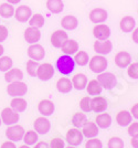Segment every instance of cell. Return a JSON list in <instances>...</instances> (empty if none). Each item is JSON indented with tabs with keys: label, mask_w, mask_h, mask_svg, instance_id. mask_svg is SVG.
<instances>
[{
	"label": "cell",
	"mask_w": 138,
	"mask_h": 148,
	"mask_svg": "<svg viewBox=\"0 0 138 148\" xmlns=\"http://www.w3.org/2000/svg\"><path fill=\"white\" fill-rule=\"evenodd\" d=\"M38 110L40 114L43 116H50L54 112V104L50 99H42L38 105Z\"/></svg>",
	"instance_id": "ffe728a7"
},
{
	"label": "cell",
	"mask_w": 138,
	"mask_h": 148,
	"mask_svg": "<svg viewBox=\"0 0 138 148\" xmlns=\"http://www.w3.org/2000/svg\"><path fill=\"white\" fill-rule=\"evenodd\" d=\"M68 33L64 30H57L51 34L50 41L54 48H61L62 44L68 40Z\"/></svg>",
	"instance_id": "4fadbf2b"
},
{
	"label": "cell",
	"mask_w": 138,
	"mask_h": 148,
	"mask_svg": "<svg viewBox=\"0 0 138 148\" xmlns=\"http://www.w3.org/2000/svg\"><path fill=\"white\" fill-rule=\"evenodd\" d=\"M132 32H133L132 33V40L135 42V43L138 44V28H135Z\"/></svg>",
	"instance_id": "c3c4849f"
},
{
	"label": "cell",
	"mask_w": 138,
	"mask_h": 148,
	"mask_svg": "<svg viewBox=\"0 0 138 148\" xmlns=\"http://www.w3.org/2000/svg\"><path fill=\"white\" fill-rule=\"evenodd\" d=\"M50 148H64V140L61 138H53L49 144Z\"/></svg>",
	"instance_id": "7bdbcfd3"
},
{
	"label": "cell",
	"mask_w": 138,
	"mask_h": 148,
	"mask_svg": "<svg viewBox=\"0 0 138 148\" xmlns=\"http://www.w3.org/2000/svg\"><path fill=\"white\" fill-rule=\"evenodd\" d=\"M83 133L82 130H77V128H71L68 130L66 135H65V140L69 145L72 146H79L82 142H83Z\"/></svg>",
	"instance_id": "8992f818"
},
{
	"label": "cell",
	"mask_w": 138,
	"mask_h": 148,
	"mask_svg": "<svg viewBox=\"0 0 138 148\" xmlns=\"http://www.w3.org/2000/svg\"><path fill=\"white\" fill-rule=\"evenodd\" d=\"M28 56L32 60L39 61V60H42L44 58V56H45V50H44V48L41 44L33 43L28 48Z\"/></svg>",
	"instance_id": "8fae6325"
},
{
	"label": "cell",
	"mask_w": 138,
	"mask_h": 148,
	"mask_svg": "<svg viewBox=\"0 0 138 148\" xmlns=\"http://www.w3.org/2000/svg\"><path fill=\"white\" fill-rule=\"evenodd\" d=\"M88 17L93 23H103L108 18V13L104 8H94Z\"/></svg>",
	"instance_id": "30bf717a"
},
{
	"label": "cell",
	"mask_w": 138,
	"mask_h": 148,
	"mask_svg": "<svg viewBox=\"0 0 138 148\" xmlns=\"http://www.w3.org/2000/svg\"><path fill=\"white\" fill-rule=\"evenodd\" d=\"M94 51L97 52L100 56H106L108 53H111V51L113 49V44L109 40H104V41H100L96 40L94 42Z\"/></svg>",
	"instance_id": "7c38bea8"
},
{
	"label": "cell",
	"mask_w": 138,
	"mask_h": 148,
	"mask_svg": "<svg viewBox=\"0 0 138 148\" xmlns=\"http://www.w3.org/2000/svg\"><path fill=\"white\" fill-rule=\"evenodd\" d=\"M130 114H132V116L134 118L138 119V103H136V104H134L132 106V108H130Z\"/></svg>",
	"instance_id": "bcb514c9"
},
{
	"label": "cell",
	"mask_w": 138,
	"mask_h": 148,
	"mask_svg": "<svg viewBox=\"0 0 138 148\" xmlns=\"http://www.w3.org/2000/svg\"><path fill=\"white\" fill-rule=\"evenodd\" d=\"M107 99L104 96H100L97 95L93 99H91V107H92V111L95 113H102L107 108Z\"/></svg>",
	"instance_id": "5bb4252c"
},
{
	"label": "cell",
	"mask_w": 138,
	"mask_h": 148,
	"mask_svg": "<svg viewBox=\"0 0 138 148\" xmlns=\"http://www.w3.org/2000/svg\"><path fill=\"white\" fill-rule=\"evenodd\" d=\"M34 148H50V147H49V145L45 142H39L36 144Z\"/></svg>",
	"instance_id": "f907efd6"
},
{
	"label": "cell",
	"mask_w": 138,
	"mask_h": 148,
	"mask_svg": "<svg viewBox=\"0 0 138 148\" xmlns=\"http://www.w3.org/2000/svg\"><path fill=\"white\" fill-rule=\"evenodd\" d=\"M62 51L65 53V54H69V56H72V54H75L76 52L79 51V44L75 40H66L64 43L62 44L61 47Z\"/></svg>",
	"instance_id": "4316f807"
},
{
	"label": "cell",
	"mask_w": 138,
	"mask_h": 148,
	"mask_svg": "<svg viewBox=\"0 0 138 148\" xmlns=\"http://www.w3.org/2000/svg\"><path fill=\"white\" fill-rule=\"evenodd\" d=\"M97 81L100 83L103 88L111 90L116 84V76L111 72H102L97 76Z\"/></svg>",
	"instance_id": "5b68a950"
},
{
	"label": "cell",
	"mask_w": 138,
	"mask_h": 148,
	"mask_svg": "<svg viewBox=\"0 0 138 148\" xmlns=\"http://www.w3.org/2000/svg\"><path fill=\"white\" fill-rule=\"evenodd\" d=\"M130 144L134 148H138V134L137 135L132 136V139H130Z\"/></svg>",
	"instance_id": "681fc988"
},
{
	"label": "cell",
	"mask_w": 138,
	"mask_h": 148,
	"mask_svg": "<svg viewBox=\"0 0 138 148\" xmlns=\"http://www.w3.org/2000/svg\"><path fill=\"white\" fill-rule=\"evenodd\" d=\"M46 8L52 13H60L62 12L64 3L62 0H46Z\"/></svg>",
	"instance_id": "f546056e"
},
{
	"label": "cell",
	"mask_w": 138,
	"mask_h": 148,
	"mask_svg": "<svg viewBox=\"0 0 138 148\" xmlns=\"http://www.w3.org/2000/svg\"><path fill=\"white\" fill-rule=\"evenodd\" d=\"M6 136L11 142H19L21 139H23L25 130L20 125H11L6 130Z\"/></svg>",
	"instance_id": "277c9868"
},
{
	"label": "cell",
	"mask_w": 138,
	"mask_h": 148,
	"mask_svg": "<svg viewBox=\"0 0 138 148\" xmlns=\"http://www.w3.org/2000/svg\"><path fill=\"white\" fill-rule=\"evenodd\" d=\"M133 116L130 114V112L128 111H120L117 113L116 115V122L119 126H128L132 123Z\"/></svg>",
	"instance_id": "484cf974"
},
{
	"label": "cell",
	"mask_w": 138,
	"mask_h": 148,
	"mask_svg": "<svg viewBox=\"0 0 138 148\" xmlns=\"http://www.w3.org/2000/svg\"><path fill=\"white\" fill-rule=\"evenodd\" d=\"M108 148H124V140L120 137H112L107 143Z\"/></svg>",
	"instance_id": "ab89813d"
},
{
	"label": "cell",
	"mask_w": 138,
	"mask_h": 148,
	"mask_svg": "<svg viewBox=\"0 0 138 148\" xmlns=\"http://www.w3.org/2000/svg\"><path fill=\"white\" fill-rule=\"evenodd\" d=\"M12 68V60L9 56H1L0 58V71L7 72Z\"/></svg>",
	"instance_id": "8d00e7d4"
},
{
	"label": "cell",
	"mask_w": 138,
	"mask_h": 148,
	"mask_svg": "<svg viewBox=\"0 0 138 148\" xmlns=\"http://www.w3.org/2000/svg\"><path fill=\"white\" fill-rule=\"evenodd\" d=\"M130 63H132V56L127 51H119L115 56V64L118 68H127Z\"/></svg>",
	"instance_id": "9a60e30c"
},
{
	"label": "cell",
	"mask_w": 138,
	"mask_h": 148,
	"mask_svg": "<svg viewBox=\"0 0 138 148\" xmlns=\"http://www.w3.org/2000/svg\"><path fill=\"white\" fill-rule=\"evenodd\" d=\"M74 61L80 66H84L89 62V58L85 51H77L75 53V56H74Z\"/></svg>",
	"instance_id": "e575fe53"
},
{
	"label": "cell",
	"mask_w": 138,
	"mask_h": 148,
	"mask_svg": "<svg viewBox=\"0 0 138 148\" xmlns=\"http://www.w3.org/2000/svg\"><path fill=\"white\" fill-rule=\"evenodd\" d=\"M19 148H30V147H29V145H27V144H25V145H22V146H20Z\"/></svg>",
	"instance_id": "db71d44e"
},
{
	"label": "cell",
	"mask_w": 138,
	"mask_h": 148,
	"mask_svg": "<svg viewBox=\"0 0 138 148\" xmlns=\"http://www.w3.org/2000/svg\"><path fill=\"white\" fill-rule=\"evenodd\" d=\"M32 11L30 9V7L22 5L17 8V10L14 11V18L17 19L19 22H25L28 21L29 19L31 18Z\"/></svg>",
	"instance_id": "2e32d148"
},
{
	"label": "cell",
	"mask_w": 138,
	"mask_h": 148,
	"mask_svg": "<svg viewBox=\"0 0 138 148\" xmlns=\"http://www.w3.org/2000/svg\"><path fill=\"white\" fill-rule=\"evenodd\" d=\"M8 37V29H7L5 25H0V42L5 41Z\"/></svg>",
	"instance_id": "f6af8a7d"
},
{
	"label": "cell",
	"mask_w": 138,
	"mask_h": 148,
	"mask_svg": "<svg viewBox=\"0 0 138 148\" xmlns=\"http://www.w3.org/2000/svg\"><path fill=\"white\" fill-rule=\"evenodd\" d=\"M82 133L87 138H93L98 135V126L94 122H86V124L83 126Z\"/></svg>",
	"instance_id": "44dd1931"
},
{
	"label": "cell",
	"mask_w": 138,
	"mask_h": 148,
	"mask_svg": "<svg viewBox=\"0 0 138 148\" xmlns=\"http://www.w3.org/2000/svg\"><path fill=\"white\" fill-rule=\"evenodd\" d=\"M87 122V118H86V115L84 113H80L77 112L73 115L72 117V123L75 126L76 128H80V127H83Z\"/></svg>",
	"instance_id": "d6a6232c"
},
{
	"label": "cell",
	"mask_w": 138,
	"mask_h": 148,
	"mask_svg": "<svg viewBox=\"0 0 138 148\" xmlns=\"http://www.w3.org/2000/svg\"><path fill=\"white\" fill-rule=\"evenodd\" d=\"M54 74V69L50 63H42L39 64L37 70V77L41 81H49Z\"/></svg>",
	"instance_id": "52a82bcc"
},
{
	"label": "cell",
	"mask_w": 138,
	"mask_h": 148,
	"mask_svg": "<svg viewBox=\"0 0 138 148\" xmlns=\"http://www.w3.org/2000/svg\"><path fill=\"white\" fill-rule=\"evenodd\" d=\"M10 107L17 113L25 112L27 108V101L22 97H14L10 103Z\"/></svg>",
	"instance_id": "4dcf8cb0"
},
{
	"label": "cell",
	"mask_w": 138,
	"mask_h": 148,
	"mask_svg": "<svg viewBox=\"0 0 138 148\" xmlns=\"http://www.w3.org/2000/svg\"><path fill=\"white\" fill-rule=\"evenodd\" d=\"M64 148H76V146H72V145H69L68 147H64Z\"/></svg>",
	"instance_id": "11a10c76"
},
{
	"label": "cell",
	"mask_w": 138,
	"mask_h": 148,
	"mask_svg": "<svg viewBox=\"0 0 138 148\" xmlns=\"http://www.w3.org/2000/svg\"><path fill=\"white\" fill-rule=\"evenodd\" d=\"M9 3H11V5H17V3H19L21 0H7Z\"/></svg>",
	"instance_id": "816d5d0a"
},
{
	"label": "cell",
	"mask_w": 138,
	"mask_h": 148,
	"mask_svg": "<svg viewBox=\"0 0 138 148\" xmlns=\"http://www.w3.org/2000/svg\"><path fill=\"white\" fill-rule=\"evenodd\" d=\"M74 68H75V61L69 54H64L57 59V69L59 70L60 73L64 74V75H69L73 72Z\"/></svg>",
	"instance_id": "6da1fadb"
},
{
	"label": "cell",
	"mask_w": 138,
	"mask_h": 148,
	"mask_svg": "<svg viewBox=\"0 0 138 148\" xmlns=\"http://www.w3.org/2000/svg\"><path fill=\"white\" fill-rule=\"evenodd\" d=\"M39 63L36 60H29L27 62V73L30 76H37V70H38Z\"/></svg>",
	"instance_id": "74e56055"
},
{
	"label": "cell",
	"mask_w": 138,
	"mask_h": 148,
	"mask_svg": "<svg viewBox=\"0 0 138 148\" xmlns=\"http://www.w3.org/2000/svg\"><path fill=\"white\" fill-rule=\"evenodd\" d=\"M0 148H17L16 147V145H14V143L11 142V140H7V142L2 143V145H1V147Z\"/></svg>",
	"instance_id": "7dc6e473"
},
{
	"label": "cell",
	"mask_w": 138,
	"mask_h": 148,
	"mask_svg": "<svg viewBox=\"0 0 138 148\" xmlns=\"http://www.w3.org/2000/svg\"><path fill=\"white\" fill-rule=\"evenodd\" d=\"M72 88H73V84L71 80L66 77H62L57 82V90L60 93H69L72 91Z\"/></svg>",
	"instance_id": "83f0119b"
},
{
	"label": "cell",
	"mask_w": 138,
	"mask_h": 148,
	"mask_svg": "<svg viewBox=\"0 0 138 148\" xmlns=\"http://www.w3.org/2000/svg\"><path fill=\"white\" fill-rule=\"evenodd\" d=\"M95 123L100 128H108L112 125V117L107 113H100L95 118Z\"/></svg>",
	"instance_id": "cb8c5ba5"
},
{
	"label": "cell",
	"mask_w": 138,
	"mask_h": 148,
	"mask_svg": "<svg viewBox=\"0 0 138 148\" xmlns=\"http://www.w3.org/2000/svg\"><path fill=\"white\" fill-rule=\"evenodd\" d=\"M85 148H103V144L97 138H91L85 144Z\"/></svg>",
	"instance_id": "b9f144b4"
},
{
	"label": "cell",
	"mask_w": 138,
	"mask_h": 148,
	"mask_svg": "<svg viewBox=\"0 0 138 148\" xmlns=\"http://www.w3.org/2000/svg\"><path fill=\"white\" fill-rule=\"evenodd\" d=\"M1 121L6 125H13L19 121V114L16 111H13L11 107H6L1 112Z\"/></svg>",
	"instance_id": "ba28073f"
},
{
	"label": "cell",
	"mask_w": 138,
	"mask_h": 148,
	"mask_svg": "<svg viewBox=\"0 0 138 148\" xmlns=\"http://www.w3.org/2000/svg\"><path fill=\"white\" fill-rule=\"evenodd\" d=\"M23 79V73L20 69H10L6 72L5 75V80L8 83L16 82V81H21Z\"/></svg>",
	"instance_id": "d4e9b609"
},
{
	"label": "cell",
	"mask_w": 138,
	"mask_h": 148,
	"mask_svg": "<svg viewBox=\"0 0 138 148\" xmlns=\"http://www.w3.org/2000/svg\"><path fill=\"white\" fill-rule=\"evenodd\" d=\"M72 84H73V87L76 88V90H84L86 88V85H87V77L86 75L83 73H77L73 76L72 79Z\"/></svg>",
	"instance_id": "603a6c76"
},
{
	"label": "cell",
	"mask_w": 138,
	"mask_h": 148,
	"mask_svg": "<svg viewBox=\"0 0 138 148\" xmlns=\"http://www.w3.org/2000/svg\"><path fill=\"white\" fill-rule=\"evenodd\" d=\"M128 134L130 136L138 134V122H134L128 125Z\"/></svg>",
	"instance_id": "ee69618b"
},
{
	"label": "cell",
	"mask_w": 138,
	"mask_h": 148,
	"mask_svg": "<svg viewBox=\"0 0 138 148\" xmlns=\"http://www.w3.org/2000/svg\"><path fill=\"white\" fill-rule=\"evenodd\" d=\"M61 25H62L63 29H65V30H74L79 25V21H77L76 17L69 14V16H65V17L62 18Z\"/></svg>",
	"instance_id": "7402d4cb"
},
{
	"label": "cell",
	"mask_w": 138,
	"mask_h": 148,
	"mask_svg": "<svg viewBox=\"0 0 138 148\" xmlns=\"http://www.w3.org/2000/svg\"><path fill=\"white\" fill-rule=\"evenodd\" d=\"M50 121L48 118H45V116L38 117L34 121V130L39 134H46L50 130Z\"/></svg>",
	"instance_id": "ac0fdd59"
},
{
	"label": "cell",
	"mask_w": 138,
	"mask_h": 148,
	"mask_svg": "<svg viewBox=\"0 0 138 148\" xmlns=\"http://www.w3.org/2000/svg\"><path fill=\"white\" fill-rule=\"evenodd\" d=\"M29 25L30 27H34V28H42L44 25V17L41 13H36L31 16V18L29 19Z\"/></svg>",
	"instance_id": "836d02e7"
},
{
	"label": "cell",
	"mask_w": 138,
	"mask_h": 148,
	"mask_svg": "<svg viewBox=\"0 0 138 148\" xmlns=\"http://www.w3.org/2000/svg\"><path fill=\"white\" fill-rule=\"evenodd\" d=\"M91 97L89 96H84L83 99L80 101V108L85 113L92 111V107H91Z\"/></svg>",
	"instance_id": "60d3db41"
},
{
	"label": "cell",
	"mask_w": 138,
	"mask_h": 148,
	"mask_svg": "<svg viewBox=\"0 0 138 148\" xmlns=\"http://www.w3.org/2000/svg\"><path fill=\"white\" fill-rule=\"evenodd\" d=\"M93 36L96 38V40L100 41H104V40H108V38L111 36V29L109 27L106 25H96L93 28Z\"/></svg>",
	"instance_id": "9c48e42d"
},
{
	"label": "cell",
	"mask_w": 138,
	"mask_h": 148,
	"mask_svg": "<svg viewBox=\"0 0 138 148\" xmlns=\"http://www.w3.org/2000/svg\"><path fill=\"white\" fill-rule=\"evenodd\" d=\"M137 13H138V9H137Z\"/></svg>",
	"instance_id": "6f0895ef"
},
{
	"label": "cell",
	"mask_w": 138,
	"mask_h": 148,
	"mask_svg": "<svg viewBox=\"0 0 138 148\" xmlns=\"http://www.w3.org/2000/svg\"><path fill=\"white\" fill-rule=\"evenodd\" d=\"M86 91L89 95H100L103 91V86L97 80H91L86 85Z\"/></svg>",
	"instance_id": "f1b7e54d"
},
{
	"label": "cell",
	"mask_w": 138,
	"mask_h": 148,
	"mask_svg": "<svg viewBox=\"0 0 138 148\" xmlns=\"http://www.w3.org/2000/svg\"><path fill=\"white\" fill-rule=\"evenodd\" d=\"M107 62L106 58L104 56H93L89 62H88V66L91 69L92 72L94 73H102V72H105V70L107 69Z\"/></svg>",
	"instance_id": "7a4b0ae2"
},
{
	"label": "cell",
	"mask_w": 138,
	"mask_h": 148,
	"mask_svg": "<svg viewBox=\"0 0 138 148\" xmlns=\"http://www.w3.org/2000/svg\"><path fill=\"white\" fill-rule=\"evenodd\" d=\"M1 123H2V121H1V116H0V125H1Z\"/></svg>",
	"instance_id": "9f6ffc18"
},
{
	"label": "cell",
	"mask_w": 138,
	"mask_h": 148,
	"mask_svg": "<svg viewBox=\"0 0 138 148\" xmlns=\"http://www.w3.org/2000/svg\"><path fill=\"white\" fill-rule=\"evenodd\" d=\"M41 39V32L38 28L34 27H29L25 31V40L30 44L37 43Z\"/></svg>",
	"instance_id": "e0dca14e"
},
{
	"label": "cell",
	"mask_w": 138,
	"mask_h": 148,
	"mask_svg": "<svg viewBox=\"0 0 138 148\" xmlns=\"http://www.w3.org/2000/svg\"><path fill=\"white\" fill-rule=\"evenodd\" d=\"M23 140H25V143L27 145H33V144H36V142L38 140V133L36 130H28L27 133H25Z\"/></svg>",
	"instance_id": "d590c367"
},
{
	"label": "cell",
	"mask_w": 138,
	"mask_h": 148,
	"mask_svg": "<svg viewBox=\"0 0 138 148\" xmlns=\"http://www.w3.org/2000/svg\"><path fill=\"white\" fill-rule=\"evenodd\" d=\"M3 52H5V49H3V47L0 44V56L3 54Z\"/></svg>",
	"instance_id": "f5cc1de1"
},
{
	"label": "cell",
	"mask_w": 138,
	"mask_h": 148,
	"mask_svg": "<svg viewBox=\"0 0 138 148\" xmlns=\"http://www.w3.org/2000/svg\"><path fill=\"white\" fill-rule=\"evenodd\" d=\"M14 8L11 3L6 2V3H1L0 5V16L2 18H11L14 14Z\"/></svg>",
	"instance_id": "1f68e13d"
},
{
	"label": "cell",
	"mask_w": 138,
	"mask_h": 148,
	"mask_svg": "<svg viewBox=\"0 0 138 148\" xmlns=\"http://www.w3.org/2000/svg\"><path fill=\"white\" fill-rule=\"evenodd\" d=\"M28 91V86L27 84L21 82V81H16V82H11L9 83V85L7 86V93L13 96V97H21L23 96Z\"/></svg>",
	"instance_id": "3957f363"
},
{
	"label": "cell",
	"mask_w": 138,
	"mask_h": 148,
	"mask_svg": "<svg viewBox=\"0 0 138 148\" xmlns=\"http://www.w3.org/2000/svg\"><path fill=\"white\" fill-rule=\"evenodd\" d=\"M127 74L130 79L134 80H137L138 79V62H134L130 63L128 66H127Z\"/></svg>",
	"instance_id": "f35d334b"
},
{
	"label": "cell",
	"mask_w": 138,
	"mask_h": 148,
	"mask_svg": "<svg viewBox=\"0 0 138 148\" xmlns=\"http://www.w3.org/2000/svg\"><path fill=\"white\" fill-rule=\"evenodd\" d=\"M135 25H136V20L132 16H124L119 21V28L125 33L132 32L135 29Z\"/></svg>",
	"instance_id": "d6986e66"
}]
</instances>
